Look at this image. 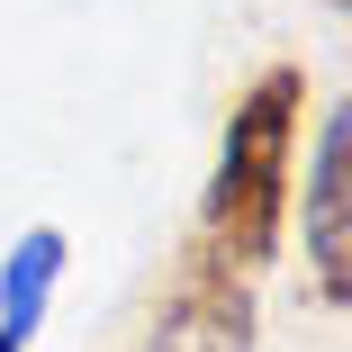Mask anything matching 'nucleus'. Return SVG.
<instances>
[{"instance_id": "obj_1", "label": "nucleus", "mask_w": 352, "mask_h": 352, "mask_svg": "<svg viewBox=\"0 0 352 352\" xmlns=\"http://www.w3.org/2000/svg\"><path fill=\"white\" fill-rule=\"evenodd\" d=\"M298 118H307V73H298V63H271V73L235 100L226 145H217V172H208V199H199L190 262H208V271H226V280L253 289V271L280 253V226H289Z\"/></svg>"}, {"instance_id": "obj_2", "label": "nucleus", "mask_w": 352, "mask_h": 352, "mask_svg": "<svg viewBox=\"0 0 352 352\" xmlns=\"http://www.w3.org/2000/svg\"><path fill=\"white\" fill-rule=\"evenodd\" d=\"M307 262H316V289L352 307V91L325 118L316 163H307Z\"/></svg>"}, {"instance_id": "obj_3", "label": "nucleus", "mask_w": 352, "mask_h": 352, "mask_svg": "<svg viewBox=\"0 0 352 352\" xmlns=\"http://www.w3.org/2000/svg\"><path fill=\"white\" fill-rule=\"evenodd\" d=\"M63 226H28L19 235V253H10V271H0V334L10 343H28L36 325H45V298H54V280H63Z\"/></svg>"}, {"instance_id": "obj_4", "label": "nucleus", "mask_w": 352, "mask_h": 352, "mask_svg": "<svg viewBox=\"0 0 352 352\" xmlns=\"http://www.w3.org/2000/svg\"><path fill=\"white\" fill-rule=\"evenodd\" d=\"M0 352H28V343H10V334H0Z\"/></svg>"}, {"instance_id": "obj_5", "label": "nucleus", "mask_w": 352, "mask_h": 352, "mask_svg": "<svg viewBox=\"0 0 352 352\" xmlns=\"http://www.w3.org/2000/svg\"><path fill=\"white\" fill-rule=\"evenodd\" d=\"M325 10H352V0H325Z\"/></svg>"}]
</instances>
